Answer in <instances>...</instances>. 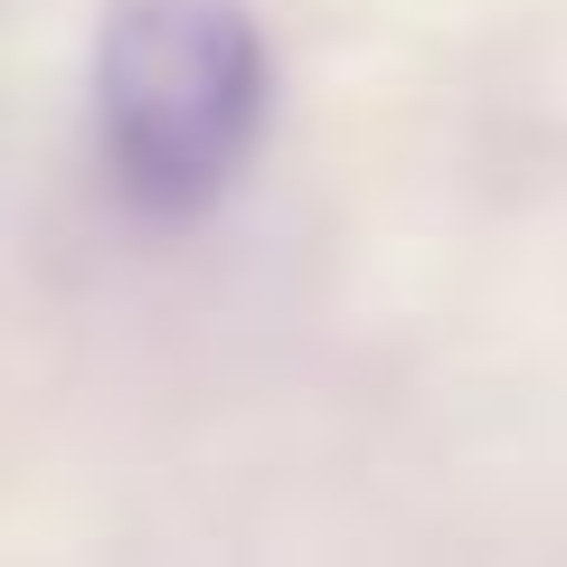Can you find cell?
Masks as SVG:
<instances>
[{"instance_id": "1", "label": "cell", "mask_w": 567, "mask_h": 567, "mask_svg": "<svg viewBox=\"0 0 567 567\" xmlns=\"http://www.w3.org/2000/svg\"><path fill=\"white\" fill-rule=\"evenodd\" d=\"M275 48L246 0H114L95 39V152L142 218H199L246 181Z\"/></svg>"}]
</instances>
